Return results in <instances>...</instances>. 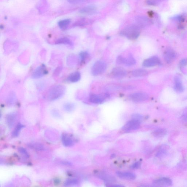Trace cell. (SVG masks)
<instances>
[{
	"label": "cell",
	"mask_w": 187,
	"mask_h": 187,
	"mask_svg": "<svg viewBox=\"0 0 187 187\" xmlns=\"http://www.w3.org/2000/svg\"><path fill=\"white\" fill-rule=\"evenodd\" d=\"M172 184L171 180L167 178H161L155 180L153 182V185L156 186H170Z\"/></svg>",
	"instance_id": "cell-9"
},
{
	"label": "cell",
	"mask_w": 187,
	"mask_h": 187,
	"mask_svg": "<svg viewBox=\"0 0 187 187\" xmlns=\"http://www.w3.org/2000/svg\"><path fill=\"white\" fill-rule=\"evenodd\" d=\"M182 118L184 121L187 122V109L184 111Z\"/></svg>",
	"instance_id": "cell-34"
},
{
	"label": "cell",
	"mask_w": 187,
	"mask_h": 187,
	"mask_svg": "<svg viewBox=\"0 0 187 187\" xmlns=\"http://www.w3.org/2000/svg\"><path fill=\"white\" fill-rule=\"evenodd\" d=\"M111 186H115V187H123V185H112Z\"/></svg>",
	"instance_id": "cell-36"
},
{
	"label": "cell",
	"mask_w": 187,
	"mask_h": 187,
	"mask_svg": "<svg viewBox=\"0 0 187 187\" xmlns=\"http://www.w3.org/2000/svg\"><path fill=\"white\" fill-rule=\"evenodd\" d=\"M62 163L63 164V165H66V166H71V164L70 163H69V162L67 161H63L62 162Z\"/></svg>",
	"instance_id": "cell-35"
},
{
	"label": "cell",
	"mask_w": 187,
	"mask_h": 187,
	"mask_svg": "<svg viewBox=\"0 0 187 187\" xmlns=\"http://www.w3.org/2000/svg\"><path fill=\"white\" fill-rule=\"evenodd\" d=\"M61 140L65 147H70L74 145L75 141L72 137L67 133H64L61 135Z\"/></svg>",
	"instance_id": "cell-8"
},
{
	"label": "cell",
	"mask_w": 187,
	"mask_h": 187,
	"mask_svg": "<svg viewBox=\"0 0 187 187\" xmlns=\"http://www.w3.org/2000/svg\"><path fill=\"white\" fill-rule=\"evenodd\" d=\"M70 22L71 21L69 19H63L58 22V25L61 29H66L69 27Z\"/></svg>",
	"instance_id": "cell-24"
},
{
	"label": "cell",
	"mask_w": 187,
	"mask_h": 187,
	"mask_svg": "<svg viewBox=\"0 0 187 187\" xmlns=\"http://www.w3.org/2000/svg\"><path fill=\"white\" fill-rule=\"evenodd\" d=\"M66 88L64 86L58 85L50 88L47 92L46 98L50 101L57 100L63 96L66 92Z\"/></svg>",
	"instance_id": "cell-1"
},
{
	"label": "cell",
	"mask_w": 187,
	"mask_h": 187,
	"mask_svg": "<svg viewBox=\"0 0 187 187\" xmlns=\"http://www.w3.org/2000/svg\"><path fill=\"white\" fill-rule=\"evenodd\" d=\"M85 0H68L69 3L71 4H78L84 2Z\"/></svg>",
	"instance_id": "cell-31"
},
{
	"label": "cell",
	"mask_w": 187,
	"mask_h": 187,
	"mask_svg": "<svg viewBox=\"0 0 187 187\" xmlns=\"http://www.w3.org/2000/svg\"><path fill=\"white\" fill-rule=\"evenodd\" d=\"M89 100L91 103L95 104H101L103 103L104 101L103 97L101 96L92 94L90 96Z\"/></svg>",
	"instance_id": "cell-15"
},
{
	"label": "cell",
	"mask_w": 187,
	"mask_h": 187,
	"mask_svg": "<svg viewBox=\"0 0 187 187\" xmlns=\"http://www.w3.org/2000/svg\"><path fill=\"white\" fill-rule=\"evenodd\" d=\"M80 56L81 58V61H84L86 59L87 57L88 56L89 54L87 52H84L80 53Z\"/></svg>",
	"instance_id": "cell-29"
},
{
	"label": "cell",
	"mask_w": 187,
	"mask_h": 187,
	"mask_svg": "<svg viewBox=\"0 0 187 187\" xmlns=\"http://www.w3.org/2000/svg\"><path fill=\"white\" fill-rule=\"evenodd\" d=\"M65 111L67 112H71L74 110L75 106L73 103H67L65 104L63 106Z\"/></svg>",
	"instance_id": "cell-27"
},
{
	"label": "cell",
	"mask_w": 187,
	"mask_h": 187,
	"mask_svg": "<svg viewBox=\"0 0 187 187\" xmlns=\"http://www.w3.org/2000/svg\"><path fill=\"white\" fill-rule=\"evenodd\" d=\"M106 67V64L105 61H97L92 66V73L94 75H100L105 72Z\"/></svg>",
	"instance_id": "cell-3"
},
{
	"label": "cell",
	"mask_w": 187,
	"mask_h": 187,
	"mask_svg": "<svg viewBox=\"0 0 187 187\" xmlns=\"http://www.w3.org/2000/svg\"><path fill=\"white\" fill-rule=\"evenodd\" d=\"M140 29L136 25H131L123 29L121 32L122 35L130 40H135L139 36Z\"/></svg>",
	"instance_id": "cell-2"
},
{
	"label": "cell",
	"mask_w": 187,
	"mask_h": 187,
	"mask_svg": "<svg viewBox=\"0 0 187 187\" xmlns=\"http://www.w3.org/2000/svg\"><path fill=\"white\" fill-rule=\"evenodd\" d=\"M126 70L122 67H118L113 69L111 72V75L115 78L124 77L126 75Z\"/></svg>",
	"instance_id": "cell-11"
},
{
	"label": "cell",
	"mask_w": 187,
	"mask_h": 187,
	"mask_svg": "<svg viewBox=\"0 0 187 187\" xmlns=\"http://www.w3.org/2000/svg\"><path fill=\"white\" fill-rule=\"evenodd\" d=\"M141 166L140 162H138L135 163L131 166V168L133 169H138L140 168Z\"/></svg>",
	"instance_id": "cell-30"
},
{
	"label": "cell",
	"mask_w": 187,
	"mask_h": 187,
	"mask_svg": "<svg viewBox=\"0 0 187 187\" xmlns=\"http://www.w3.org/2000/svg\"><path fill=\"white\" fill-rule=\"evenodd\" d=\"M140 123L141 122L139 120L132 119L126 123L122 129L125 132H129L137 130L140 128Z\"/></svg>",
	"instance_id": "cell-4"
},
{
	"label": "cell",
	"mask_w": 187,
	"mask_h": 187,
	"mask_svg": "<svg viewBox=\"0 0 187 187\" xmlns=\"http://www.w3.org/2000/svg\"><path fill=\"white\" fill-rule=\"evenodd\" d=\"M47 71L45 65H42L36 68L32 74L33 79H37L43 77L47 74Z\"/></svg>",
	"instance_id": "cell-6"
},
{
	"label": "cell",
	"mask_w": 187,
	"mask_h": 187,
	"mask_svg": "<svg viewBox=\"0 0 187 187\" xmlns=\"http://www.w3.org/2000/svg\"><path fill=\"white\" fill-rule=\"evenodd\" d=\"M174 89L176 92H183L184 90L181 81L178 76H176L175 78Z\"/></svg>",
	"instance_id": "cell-17"
},
{
	"label": "cell",
	"mask_w": 187,
	"mask_h": 187,
	"mask_svg": "<svg viewBox=\"0 0 187 187\" xmlns=\"http://www.w3.org/2000/svg\"><path fill=\"white\" fill-rule=\"evenodd\" d=\"M116 174L119 178L128 180H133L136 178L135 174L130 172H117Z\"/></svg>",
	"instance_id": "cell-12"
},
{
	"label": "cell",
	"mask_w": 187,
	"mask_h": 187,
	"mask_svg": "<svg viewBox=\"0 0 187 187\" xmlns=\"http://www.w3.org/2000/svg\"><path fill=\"white\" fill-rule=\"evenodd\" d=\"M81 75L79 72H75L71 73L68 78V81L72 83H75L80 80Z\"/></svg>",
	"instance_id": "cell-18"
},
{
	"label": "cell",
	"mask_w": 187,
	"mask_h": 187,
	"mask_svg": "<svg viewBox=\"0 0 187 187\" xmlns=\"http://www.w3.org/2000/svg\"><path fill=\"white\" fill-rule=\"evenodd\" d=\"M143 117L141 115L139 114H135L133 115L132 118L134 119L137 120L141 121Z\"/></svg>",
	"instance_id": "cell-32"
},
{
	"label": "cell",
	"mask_w": 187,
	"mask_h": 187,
	"mask_svg": "<svg viewBox=\"0 0 187 187\" xmlns=\"http://www.w3.org/2000/svg\"><path fill=\"white\" fill-rule=\"evenodd\" d=\"M17 115L16 113H12L7 115L6 118V123L10 128H12L16 123Z\"/></svg>",
	"instance_id": "cell-13"
},
{
	"label": "cell",
	"mask_w": 187,
	"mask_h": 187,
	"mask_svg": "<svg viewBox=\"0 0 187 187\" xmlns=\"http://www.w3.org/2000/svg\"><path fill=\"white\" fill-rule=\"evenodd\" d=\"M180 65L181 66H187V58L182 60L180 61Z\"/></svg>",
	"instance_id": "cell-33"
},
{
	"label": "cell",
	"mask_w": 187,
	"mask_h": 187,
	"mask_svg": "<svg viewBox=\"0 0 187 187\" xmlns=\"http://www.w3.org/2000/svg\"><path fill=\"white\" fill-rule=\"evenodd\" d=\"M148 71L143 69H138L135 70L132 72V75L135 77H142L147 75Z\"/></svg>",
	"instance_id": "cell-20"
},
{
	"label": "cell",
	"mask_w": 187,
	"mask_h": 187,
	"mask_svg": "<svg viewBox=\"0 0 187 187\" xmlns=\"http://www.w3.org/2000/svg\"><path fill=\"white\" fill-rule=\"evenodd\" d=\"M130 97L133 101L138 102L147 100L149 96L146 92H138L132 94Z\"/></svg>",
	"instance_id": "cell-5"
},
{
	"label": "cell",
	"mask_w": 187,
	"mask_h": 187,
	"mask_svg": "<svg viewBox=\"0 0 187 187\" xmlns=\"http://www.w3.org/2000/svg\"><path fill=\"white\" fill-rule=\"evenodd\" d=\"M160 63V59L157 57H152L144 61L143 65L146 67H151L157 66Z\"/></svg>",
	"instance_id": "cell-10"
},
{
	"label": "cell",
	"mask_w": 187,
	"mask_h": 187,
	"mask_svg": "<svg viewBox=\"0 0 187 187\" xmlns=\"http://www.w3.org/2000/svg\"><path fill=\"white\" fill-rule=\"evenodd\" d=\"M167 131L164 128H159L155 130L153 132V135L156 137H163L166 135Z\"/></svg>",
	"instance_id": "cell-19"
},
{
	"label": "cell",
	"mask_w": 187,
	"mask_h": 187,
	"mask_svg": "<svg viewBox=\"0 0 187 187\" xmlns=\"http://www.w3.org/2000/svg\"><path fill=\"white\" fill-rule=\"evenodd\" d=\"M18 151L20 153L25 156V157H27V158H29V154L25 148L23 147L19 148L18 149Z\"/></svg>",
	"instance_id": "cell-28"
},
{
	"label": "cell",
	"mask_w": 187,
	"mask_h": 187,
	"mask_svg": "<svg viewBox=\"0 0 187 187\" xmlns=\"http://www.w3.org/2000/svg\"><path fill=\"white\" fill-rule=\"evenodd\" d=\"M138 25L141 27H145V26L149 25L150 23L149 19L143 16H139L136 18Z\"/></svg>",
	"instance_id": "cell-16"
},
{
	"label": "cell",
	"mask_w": 187,
	"mask_h": 187,
	"mask_svg": "<svg viewBox=\"0 0 187 187\" xmlns=\"http://www.w3.org/2000/svg\"><path fill=\"white\" fill-rule=\"evenodd\" d=\"M80 12L83 14L92 15L97 12V8L93 6H88L82 8Z\"/></svg>",
	"instance_id": "cell-14"
},
{
	"label": "cell",
	"mask_w": 187,
	"mask_h": 187,
	"mask_svg": "<svg viewBox=\"0 0 187 187\" xmlns=\"http://www.w3.org/2000/svg\"><path fill=\"white\" fill-rule=\"evenodd\" d=\"M29 147L31 149L37 151H44L45 149V147L43 145L38 143H32L29 144Z\"/></svg>",
	"instance_id": "cell-23"
},
{
	"label": "cell",
	"mask_w": 187,
	"mask_h": 187,
	"mask_svg": "<svg viewBox=\"0 0 187 187\" xmlns=\"http://www.w3.org/2000/svg\"><path fill=\"white\" fill-rule=\"evenodd\" d=\"M79 183L78 180L76 179H69L66 180L64 183L65 186H70L77 185Z\"/></svg>",
	"instance_id": "cell-26"
},
{
	"label": "cell",
	"mask_w": 187,
	"mask_h": 187,
	"mask_svg": "<svg viewBox=\"0 0 187 187\" xmlns=\"http://www.w3.org/2000/svg\"><path fill=\"white\" fill-rule=\"evenodd\" d=\"M176 56L177 54L174 50L171 48H167L164 53V59L166 62L170 64L175 60Z\"/></svg>",
	"instance_id": "cell-7"
},
{
	"label": "cell",
	"mask_w": 187,
	"mask_h": 187,
	"mask_svg": "<svg viewBox=\"0 0 187 187\" xmlns=\"http://www.w3.org/2000/svg\"><path fill=\"white\" fill-rule=\"evenodd\" d=\"M24 127H25V126H24L23 125L19 123L16 127L14 131H13L12 133L13 137H17V136H18L21 130L22 129V128H24Z\"/></svg>",
	"instance_id": "cell-25"
},
{
	"label": "cell",
	"mask_w": 187,
	"mask_h": 187,
	"mask_svg": "<svg viewBox=\"0 0 187 187\" xmlns=\"http://www.w3.org/2000/svg\"><path fill=\"white\" fill-rule=\"evenodd\" d=\"M56 44H65L73 46V43L69 39L67 38H61L55 42Z\"/></svg>",
	"instance_id": "cell-22"
},
{
	"label": "cell",
	"mask_w": 187,
	"mask_h": 187,
	"mask_svg": "<svg viewBox=\"0 0 187 187\" xmlns=\"http://www.w3.org/2000/svg\"><path fill=\"white\" fill-rule=\"evenodd\" d=\"M136 64V60L132 54H129L128 58H124L123 59V64L128 66H133Z\"/></svg>",
	"instance_id": "cell-21"
}]
</instances>
